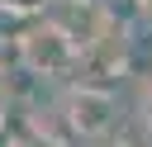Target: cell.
I'll use <instances>...</instances> for the list:
<instances>
[{"label": "cell", "instance_id": "277c9868", "mask_svg": "<svg viewBox=\"0 0 152 147\" xmlns=\"http://www.w3.org/2000/svg\"><path fill=\"white\" fill-rule=\"evenodd\" d=\"M138 114H142V133L152 138V71L142 76V95H138Z\"/></svg>", "mask_w": 152, "mask_h": 147}, {"label": "cell", "instance_id": "3957f363", "mask_svg": "<svg viewBox=\"0 0 152 147\" xmlns=\"http://www.w3.org/2000/svg\"><path fill=\"white\" fill-rule=\"evenodd\" d=\"M52 9V0H0V14H14V19H43Z\"/></svg>", "mask_w": 152, "mask_h": 147}, {"label": "cell", "instance_id": "6da1fadb", "mask_svg": "<svg viewBox=\"0 0 152 147\" xmlns=\"http://www.w3.org/2000/svg\"><path fill=\"white\" fill-rule=\"evenodd\" d=\"M14 57L28 76H66L81 66V47L52 19H28V28L14 38Z\"/></svg>", "mask_w": 152, "mask_h": 147}, {"label": "cell", "instance_id": "7a4b0ae2", "mask_svg": "<svg viewBox=\"0 0 152 147\" xmlns=\"http://www.w3.org/2000/svg\"><path fill=\"white\" fill-rule=\"evenodd\" d=\"M62 114H66V123H71V133H81V138H109L114 133V123H119V100H114V90L109 85H71L66 90V100H62Z\"/></svg>", "mask_w": 152, "mask_h": 147}]
</instances>
